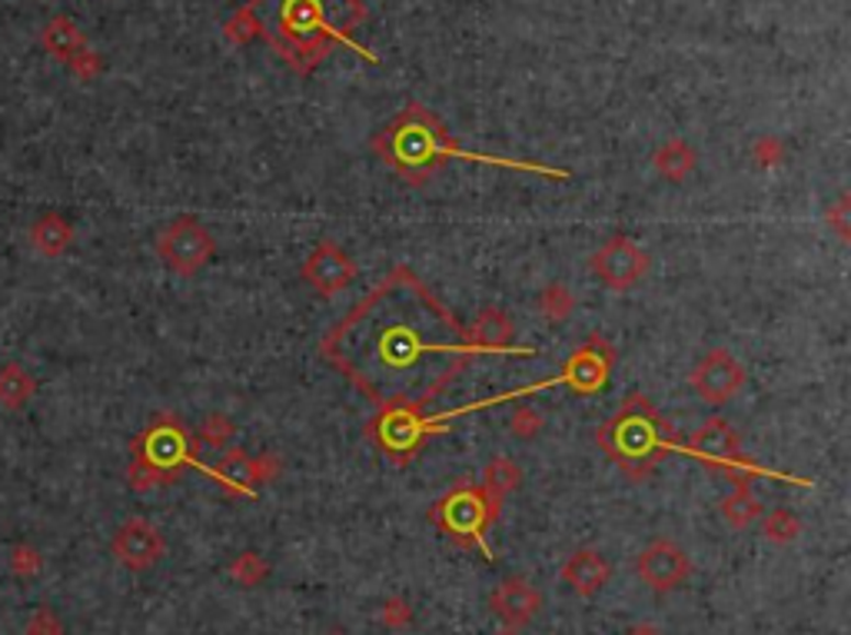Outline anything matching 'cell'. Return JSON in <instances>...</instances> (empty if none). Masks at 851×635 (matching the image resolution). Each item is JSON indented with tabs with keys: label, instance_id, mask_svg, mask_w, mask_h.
I'll list each match as a JSON object with an SVG mask.
<instances>
[{
	"label": "cell",
	"instance_id": "6da1fadb",
	"mask_svg": "<svg viewBox=\"0 0 851 635\" xmlns=\"http://www.w3.org/2000/svg\"><path fill=\"white\" fill-rule=\"evenodd\" d=\"M320 353L377 410H423L479 349L456 313L410 267H396L326 333Z\"/></svg>",
	"mask_w": 851,
	"mask_h": 635
},
{
	"label": "cell",
	"instance_id": "7a4b0ae2",
	"mask_svg": "<svg viewBox=\"0 0 851 635\" xmlns=\"http://www.w3.org/2000/svg\"><path fill=\"white\" fill-rule=\"evenodd\" d=\"M377 154L383 157V164L390 170H396L403 180L410 183H426L446 160H469V164H493V167H513V170H533L542 174L549 180H569V170H556V167H542V164H519V160H503V157H482L472 151L456 147L443 126L423 113V110H410L406 116H400L390 131H383L377 137Z\"/></svg>",
	"mask_w": 851,
	"mask_h": 635
},
{
	"label": "cell",
	"instance_id": "3957f363",
	"mask_svg": "<svg viewBox=\"0 0 851 635\" xmlns=\"http://www.w3.org/2000/svg\"><path fill=\"white\" fill-rule=\"evenodd\" d=\"M602 453L609 456L629 479H646L656 463L672 453V426L659 416V410L632 393L619 406L613 420H605L595 433Z\"/></svg>",
	"mask_w": 851,
	"mask_h": 635
},
{
	"label": "cell",
	"instance_id": "277c9868",
	"mask_svg": "<svg viewBox=\"0 0 851 635\" xmlns=\"http://www.w3.org/2000/svg\"><path fill=\"white\" fill-rule=\"evenodd\" d=\"M131 453H134V459H131L127 479H131V489H137V492L173 482L183 466H193V469H200L213 479V466L200 463V456L193 449V436L183 430V423L177 416L154 420L134 439Z\"/></svg>",
	"mask_w": 851,
	"mask_h": 635
},
{
	"label": "cell",
	"instance_id": "5b68a950",
	"mask_svg": "<svg viewBox=\"0 0 851 635\" xmlns=\"http://www.w3.org/2000/svg\"><path fill=\"white\" fill-rule=\"evenodd\" d=\"M500 505L503 499H496L493 492H485L482 482H459L446 499H439L433 510H429V520L456 543L462 546H482V536L485 530H490L500 516Z\"/></svg>",
	"mask_w": 851,
	"mask_h": 635
},
{
	"label": "cell",
	"instance_id": "8992f818",
	"mask_svg": "<svg viewBox=\"0 0 851 635\" xmlns=\"http://www.w3.org/2000/svg\"><path fill=\"white\" fill-rule=\"evenodd\" d=\"M672 453H688L695 459H702L705 466L712 469H721L728 472V479H755V476H772V479H785V482H805V479H792V476H779V472H769L765 466L752 463L746 453H742V443H739V433L732 430V423L728 420H705L688 443H675Z\"/></svg>",
	"mask_w": 851,
	"mask_h": 635
},
{
	"label": "cell",
	"instance_id": "52a82bcc",
	"mask_svg": "<svg viewBox=\"0 0 851 635\" xmlns=\"http://www.w3.org/2000/svg\"><path fill=\"white\" fill-rule=\"evenodd\" d=\"M213 253H216V239L197 216H180L170 226H164L157 236V257L180 277L200 274L213 260Z\"/></svg>",
	"mask_w": 851,
	"mask_h": 635
},
{
	"label": "cell",
	"instance_id": "ba28073f",
	"mask_svg": "<svg viewBox=\"0 0 851 635\" xmlns=\"http://www.w3.org/2000/svg\"><path fill=\"white\" fill-rule=\"evenodd\" d=\"M589 267L602 287L623 293V290H632L649 274V253L639 243H632L629 236L616 233L592 253Z\"/></svg>",
	"mask_w": 851,
	"mask_h": 635
},
{
	"label": "cell",
	"instance_id": "9c48e42d",
	"mask_svg": "<svg viewBox=\"0 0 851 635\" xmlns=\"http://www.w3.org/2000/svg\"><path fill=\"white\" fill-rule=\"evenodd\" d=\"M367 436L400 466L413 463L419 446L429 439L423 430V410H380V416L370 420Z\"/></svg>",
	"mask_w": 851,
	"mask_h": 635
},
{
	"label": "cell",
	"instance_id": "30bf717a",
	"mask_svg": "<svg viewBox=\"0 0 851 635\" xmlns=\"http://www.w3.org/2000/svg\"><path fill=\"white\" fill-rule=\"evenodd\" d=\"M692 390L708 406H725L746 387V366L728 349H708L688 376Z\"/></svg>",
	"mask_w": 851,
	"mask_h": 635
},
{
	"label": "cell",
	"instance_id": "8fae6325",
	"mask_svg": "<svg viewBox=\"0 0 851 635\" xmlns=\"http://www.w3.org/2000/svg\"><path fill=\"white\" fill-rule=\"evenodd\" d=\"M110 553L124 569L147 572V569H154L164 559L167 539H164V533L150 520H127L124 526L113 533Z\"/></svg>",
	"mask_w": 851,
	"mask_h": 635
},
{
	"label": "cell",
	"instance_id": "7c38bea8",
	"mask_svg": "<svg viewBox=\"0 0 851 635\" xmlns=\"http://www.w3.org/2000/svg\"><path fill=\"white\" fill-rule=\"evenodd\" d=\"M636 576L652 589V592H672L688 582L692 576V559L682 546L672 539H652L639 556H636Z\"/></svg>",
	"mask_w": 851,
	"mask_h": 635
},
{
	"label": "cell",
	"instance_id": "4fadbf2b",
	"mask_svg": "<svg viewBox=\"0 0 851 635\" xmlns=\"http://www.w3.org/2000/svg\"><path fill=\"white\" fill-rule=\"evenodd\" d=\"M356 277H359L356 260L349 257V253H346L339 243H333V239H323V243L310 253V257H306V264H303V280H306L316 293H323V297L343 293L346 287L356 283Z\"/></svg>",
	"mask_w": 851,
	"mask_h": 635
},
{
	"label": "cell",
	"instance_id": "5bb4252c",
	"mask_svg": "<svg viewBox=\"0 0 851 635\" xmlns=\"http://www.w3.org/2000/svg\"><path fill=\"white\" fill-rule=\"evenodd\" d=\"M490 609H493V615H496L503 625L523 628V625H529V622L542 612V592H539L529 579H523V576H506V579L493 589Z\"/></svg>",
	"mask_w": 851,
	"mask_h": 635
},
{
	"label": "cell",
	"instance_id": "9a60e30c",
	"mask_svg": "<svg viewBox=\"0 0 851 635\" xmlns=\"http://www.w3.org/2000/svg\"><path fill=\"white\" fill-rule=\"evenodd\" d=\"M513 336H516V323L506 310L500 307H485L472 326L466 330V339L485 356V353H516V356H533L536 349L533 346H513Z\"/></svg>",
	"mask_w": 851,
	"mask_h": 635
},
{
	"label": "cell",
	"instance_id": "2e32d148",
	"mask_svg": "<svg viewBox=\"0 0 851 635\" xmlns=\"http://www.w3.org/2000/svg\"><path fill=\"white\" fill-rule=\"evenodd\" d=\"M562 579L579 599H592L605 589V582L613 579V562L605 559L598 549H575L562 562Z\"/></svg>",
	"mask_w": 851,
	"mask_h": 635
},
{
	"label": "cell",
	"instance_id": "e0dca14e",
	"mask_svg": "<svg viewBox=\"0 0 851 635\" xmlns=\"http://www.w3.org/2000/svg\"><path fill=\"white\" fill-rule=\"evenodd\" d=\"M213 482H220L236 495H257V486L250 476V453L239 446H226L220 463L213 466Z\"/></svg>",
	"mask_w": 851,
	"mask_h": 635
},
{
	"label": "cell",
	"instance_id": "ac0fdd59",
	"mask_svg": "<svg viewBox=\"0 0 851 635\" xmlns=\"http://www.w3.org/2000/svg\"><path fill=\"white\" fill-rule=\"evenodd\" d=\"M31 243L41 257H64L74 243V226L64 213H44L34 226H31Z\"/></svg>",
	"mask_w": 851,
	"mask_h": 635
},
{
	"label": "cell",
	"instance_id": "d6986e66",
	"mask_svg": "<svg viewBox=\"0 0 851 635\" xmlns=\"http://www.w3.org/2000/svg\"><path fill=\"white\" fill-rule=\"evenodd\" d=\"M732 482H736V489L721 499V516L732 530H749L752 523L762 520L765 510H762V502L755 499V492L749 486L752 479H732Z\"/></svg>",
	"mask_w": 851,
	"mask_h": 635
},
{
	"label": "cell",
	"instance_id": "ffe728a7",
	"mask_svg": "<svg viewBox=\"0 0 851 635\" xmlns=\"http://www.w3.org/2000/svg\"><path fill=\"white\" fill-rule=\"evenodd\" d=\"M34 393H37V379L21 363H4V366H0V406H4V410H24Z\"/></svg>",
	"mask_w": 851,
	"mask_h": 635
},
{
	"label": "cell",
	"instance_id": "44dd1931",
	"mask_svg": "<svg viewBox=\"0 0 851 635\" xmlns=\"http://www.w3.org/2000/svg\"><path fill=\"white\" fill-rule=\"evenodd\" d=\"M656 170H659L665 180L682 183V180L695 170V151L685 147L682 141H672V144L659 147V154H656Z\"/></svg>",
	"mask_w": 851,
	"mask_h": 635
},
{
	"label": "cell",
	"instance_id": "7402d4cb",
	"mask_svg": "<svg viewBox=\"0 0 851 635\" xmlns=\"http://www.w3.org/2000/svg\"><path fill=\"white\" fill-rule=\"evenodd\" d=\"M229 579H233L236 586H243V589H260V586L270 579V562H267L257 549H247V553L233 556V562H229Z\"/></svg>",
	"mask_w": 851,
	"mask_h": 635
},
{
	"label": "cell",
	"instance_id": "603a6c76",
	"mask_svg": "<svg viewBox=\"0 0 851 635\" xmlns=\"http://www.w3.org/2000/svg\"><path fill=\"white\" fill-rule=\"evenodd\" d=\"M519 482H523V469L510 456H496L482 476V489L493 492L496 499H506L513 489H519Z\"/></svg>",
	"mask_w": 851,
	"mask_h": 635
},
{
	"label": "cell",
	"instance_id": "cb8c5ba5",
	"mask_svg": "<svg viewBox=\"0 0 851 635\" xmlns=\"http://www.w3.org/2000/svg\"><path fill=\"white\" fill-rule=\"evenodd\" d=\"M233 433H236L233 420H229V416H223V413H213V416H206V420H203L200 433L193 436V449H197V453H206V449L223 453V449L229 446Z\"/></svg>",
	"mask_w": 851,
	"mask_h": 635
},
{
	"label": "cell",
	"instance_id": "d4e9b609",
	"mask_svg": "<svg viewBox=\"0 0 851 635\" xmlns=\"http://www.w3.org/2000/svg\"><path fill=\"white\" fill-rule=\"evenodd\" d=\"M762 536L772 546H792L802 536V520L792 510H772L762 513Z\"/></svg>",
	"mask_w": 851,
	"mask_h": 635
},
{
	"label": "cell",
	"instance_id": "484cf974",
	"mask_svg": "<svg viewBox=\"0 0 851 635\" xmlns=\"http://www.w3.org/2000/svg\"><path fill=\"white\" fill-rule=\"evenodd\" d=\"M536 310L549 320V323H566L575 310V300L569 293V287L562 283H549L539 297H536Z\"/></svg>",
	"mask_w": 851,
	"mask_h": 635
},
{
	"label": "cell",
	"instance_id": "4316f807",
	"mask_svg": "<svg viewBox=\"0 0 851 635\" xmlns=\"http://www.w3.org/2000/svg\"><path fill=\"white\" fill-rule=\"evenodd\" d=\"M44 41H47V47L54 51V57L67 60V57H74V47H77V31H74V24H70V21H54Z\"/></svg>",
	"mask_w": 851,
	"mask_h": 635
},
{
	"label": "cell",
	"instance_id": "83f0119b",
	"mask_svg": "<svg viewBox=\"0 0 851 635\" xmlns=\"http://www.w3.org/2000/svg\"><path fill=\"white\" fill-rule=\"evenodd\" d=\"M380 622H383L387 628H393V632L406 628V625L413 622V605H410V599L390 595V599L380 605Z\"/></svg>",
	"mask_w": 851,
	"mask_h": 635
},
{
	"label": "cell",
	"instance_id": "f1b7e54d",
	"mask_svg": "<svg viewBox=\"0 0 851 635\" xmlns=\"http://www.w3.org/2000/svg\"><path fill=\"white\" fill-rule=\"evenodd\" d=\"M539 430H542V416L533 406H519L510 420V433L519 436V439H533Z\"/></svg>",
	"mask_w": 851,
	"mask_h": 635
},
{
	"label": "cell",
	"instance_id": "f546056e",
	"mask_svg": "<svg viewBox=\"0 0 851 635\" xmlns=\"http://www.w3.org/2000/svg\"><path fill=\"white\" fill-rule=\"evenodd\" d=\"M27 635H64V622L54 609H37L27 622Z\"/></svg>",
	"mask_w": 851,
	"mask_h": 635
},
{
	"label": "cell",
	"instance_id": "4dcf8cb0",
	"mask_svg": "<svg viewBox=\"0 0 851 635\" xmlns=\"http://www.w3.org/2000/svg\"><path fill=\"white\" fill-rule=\"evenodd\" d=\"M41 566H44V559H41L37 549H31V546H14L11 549V569L18 576H37Z\"/></svg>",
	"mask_w": 851,
	"mask_h": 635
},
{
	"label": "cell",
	"instance_id": "1f68e13d",
	"mask_svg": "<svg viewBox=\"0 0 851 635\" xmlns=\"http://www.w3.org/2000/svg\"><path fill=\"white\" fill-rule=\"evenodd\" d=\"M848 210H851V200L848 197H841L828 213H825V223L838 233V239L841 243H848V236H851V223H848Z\"/></svg>",
	"mask_w": 851,
	"mask_h": 635
},
{
	"label": "cell",
	"instance_id": "d6a6232c",
	"mask_svg": "<svg viewBox=\"0 0 851 635\" xmlns=\"http://www.w3.org/2000/svg\"><path fill=\"white\" fill-rule=\"evenodd\" d=\"M755 160H759L762 167H772V164H779V160H782V147H779L775 141H765V144L755 151Z\"/></svg>",
	"mask_w": 851,
	"mask_h": 635
},
{
	"label": "cell",
	"instance_id": "836d02e7",
	"mask_svg": "<svg viewBox=\"0 0 851 635\" xmlns=\"http://www.w3.org/2000/svg\"><path fill=\"white\" fill-rule=\"evenodd\" d=\"M626 635H665V632H659L656 625H636V628H629Z\"/></svg>",
	"mask_w": 851,
	"mask_h": 635
},
{
	"label": "cell",
	"instance_id": "e575fe53",
	"mask_svg": "<svg viewBox=\"0 0 851 635\" xmlns=\"http://www.w3.org/2000/svg\"><path fill=\"white\" fill-rule=\"evenodd\" d=\"M496 635H523V632H519V628H510V625H503V628H500Z\"/></svg>",
	"mask_w": 851,
	"mask_h": 635
},
{
	"label": "cell",
	"instance_id": "d590c367",
	"mask_svg": "<svg viewBox=\"0 0 851 635\" xmlns=\"http://www.w3.org/2000/svg\"><path fill=\"white\" fill-rule=\"evenodd\" d=\"M326 635H349V632H343V628H333V632H326Z\"/></svg>",
	"mask_w": 851,
	"mask_h": 635
}]
</instances>
